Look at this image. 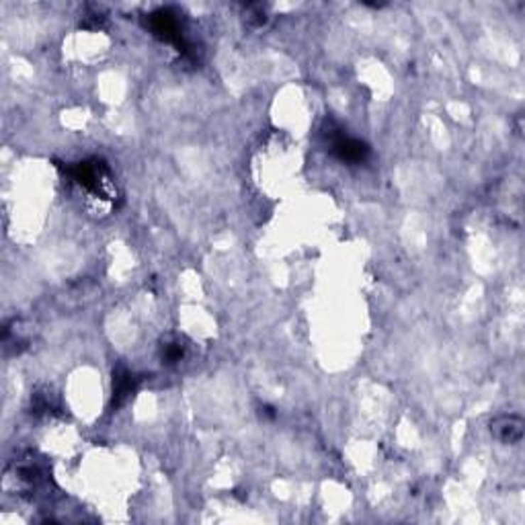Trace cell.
Segmentation results:
<instances>
[{"instance_id": "6da1fadb", "label": "cell", "mask_w": 525, "mask_h": 525, "mask_svg": "<svg viewBox=\"0 0 525 525\" xmlns=\"http://www.w3.org/2000/svg\"><path fill=\"white\" fill-rule=\"evenodd\" d=\"M490 431H492V435H494L501 443L515 445V443H519L521 437H524V421L517 417V415H503V417L492 421Z\"/></svg>"}, {"instance_id": "7a4b0ae2", "label": "cell", "mask_w": 525, "mask_h": 525, "mask_svg": "<svg viewBox=\"0 0 525 525\" xmlns=\"http://www.w3.org/2000/svg\"><path fill=\"white\" fill-rule=\"evenodd\" d=\"M150 27L152 31L158 37H163L164 41H175L179 43L181 41V33H179V25L175 17L168 13V11H158L154 13L152 18H150Z\"/></svg>"}, {"instance_id": "3957f363", "label": "cell", "mask_w": 525, "mask_h": 525, "mask_svg": "<svg viewBox=\"0 0 525 525\" xmlns=\"http://www.w3.org/2000/svg\"><path fill=\"white\" fill-rule=\"evenodd\" d=\"M332 148H335L337 156L347 163H359L367 154V146L357 142V140H351V138H343V136H337L332 140Z\"/></svg>"}, {"instance_id": "277c9868", "label": "cell", "mask_w": 525, "mask_h": 525, "mask_svg": "<svg viewBox=\"0 0 525 525\" xmlns=\"http://www.w3.org/2000/svg\"><path fill=\"white\" fill-rule=\"evenodd\" d=\"M134 390H136V376L129 374L127 369H119L113 380V402L121 404Z\"/></svg>"}, {"instance_id": "5b68a950", "label": "cell", "mask_w": 525, "mask_h": 525, "mask_svg": "<svg viewBox=\"0 0 525 525\" xmlns=\"http://www.w3.org/2000/svg\"><path fill=\"white\" fill-rule=\"evenodd\" d=\"M183 353H185V345H181V341H171L163 347V359L166 363L181 362Z\"/></svg>"}, {"instance_id": "8992f818", "label": "cell", "mask_w": 525, "mask_h": 525, "mask_svg": "<svg viewBox=\"0 0 525 525\" xmlns=\"http://www.w3.org/2000/svg\"><path fill=\"white\" fill-rule=\"evenodd\" d=\"M249 21H253L256 25H263L265 21H267V13H265V9L263 6H251V11H249Z\"/></svg>"}]
</instances>
